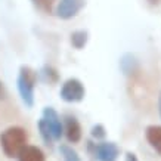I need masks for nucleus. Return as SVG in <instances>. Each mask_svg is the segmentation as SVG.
Here are the masks:
<instances>
[{
  "mask_svg": "<svg viewBox=\"0 0 161 161\" xmlns=\"http://www.w3.org/2000/svg\"><path fill=\"white\" fill-rule=\"evenodd\" d=\"M18 161H46V157L39 147L27 145L18 157Z\"/></svg>",
  "mask_w": 161,
  "mask_h": 161,
  "instance_id": "10",
  "label": "nucleus"
},
{
  "mask_svg": "<svg viewBox=\"0 0 161 161\" xmlns=\"http://www.w3.org/2000/svg\"><path fill=\"white\" fill-rule=\"evenodd\" d=\"M31 3H33V6H34L36 9H39L40 12L52 14L56 0H31Z\"/></svg>",
  "mask_w": 161,
  "mask_h": 161,
  "instance_id": "14",
  "label": "nucleus"
},
{
  "mask_svg": "<svg viewBox=\"0 0 161 161\" xmlns=\"http://www.w3.org/2000/svg\"><path fill=\"white\" fill-rule=\"evenodd\" d=\"M158 109H160V115H161V92H160V96H158Z\"/></svg>",
  "mask_w": 161,
  "mask_h": 161,
  "instance_id": "19",
  "label": "nucleus"
},
{
  "mask_svg": "<svg viewBox=\"0 0 161 161\" xmlns=\"http://www.w3.org/2000/svg\"><path fill=\"white\" fill-rule=\"evenodd\" d=\"M148 2H149L151 5H158V3H160L161 0H148Z\"/></svg>",
  "mask_w": 161,
  "mask_h": 161,
  "instance_id": "20",
  "label": "nucleus"
},
{
  "mask_svg": "<svg viewBox=\"0 0 161 161\" xmlns=\"http://www.w3.org/2000/svg\"><path fill=\"white\" fill-rule=\"evenodd\" d=\"M37 74L40 80L46 84H56L59 81V73L52 65H44Z\"/></svg>",
  "mask_w": 161,
  "mask_h": 161,
  "instance_id": "11",
  "label": "nucleus"
},
{
  "mask_svg": "<svg viewBox=\"0 0 161 161\" xmlns=\"http://www.w3.org/2000/svg\"><path fill=\"white\" fill-rule=\"evenodd\" d=\"M69 40H71V44H73L74 49L81 50L89 42V31L87 30H75L71 33Z\"/></svg>",
  "mask_w": 161,
  "mask_h": 161,
  "instance_id": "12",
  "label": "nucleus"
},
{
  "mask_svg": "<svg viewBox=\"0 0 161 161\" xmlns=\"http://www.w3.org/2000/svg\"><path fill=\"white\" fill-rule=\"evenodd\" d=\"M27 132L22 127H8L0 133V148L8 158H18L27 147Z\"/></svg>",
  "mask_w": 161,
  "mask_h": 161,
  "instance_id": "1",
  "label": "nucleus"
},
{
  "mask_svg": "<svg viewBox=\"0 0 161 161\" xmlns=\"http://www.w3.org/2000/svg\"><path fill=\"white\" fill-rule=\"evenodd\" d=\"M59 96L64 102L68 103H74V102H81L86 96V89H84V84L78 80V78H68L65 80L61 87V92H59Z\"/></svg>",
  "mask_w": 161,
  "mask_h": 161,
  "instance_id": "4",
  "label": "nucleus"
},
{
  "mask_svg": "<svg viewBox=\"0 0 161 161\" xmlns=\"http://www.w3.org/2000/svg\"><path fill=\"white\" fill-rule=\"evenodd\" d=\"M90 136L93 139H96V141H102L105 139L107 136V130H105V127L102 124H95V126L90 129Z\"/></svg>",
  "mask_w": 161,
  "mask_h": 161,
  "instance_id": "16",
  "label": "nucleus"
},
{
  "mask_svg": "<svg viewBox=\"0 0 161 161\" xmlns=\"http://www.w3.org/2000/svg\"><path fill=\"white\" fill-rule=\"evenodd\" d=\"M39 74L37 71L28 67V65H21L18 78H16V87L19 92L21 101L24 102L27 108H33L34 105V87L37 83Z\"/></svg>",
  "mask_w": 161,
  "mask_h": 161,
  "instance_id": "2",
  "label": "nucleus"
},
{
  "mask_svg": "<svg viewBox=\"0 0 161 161\" xmlns=\"http://www.w3.org/2000/svg\"><path fill=\"white\" fill-rule=\"evenodd\" d=\"M126 161H139L137 157L133 154V152H127L126 154Z\"/></svg>",
  "mask_w": 161,
  "mask_h": 161,
  "instance_id": "18",
  "label": "nucleus"
},
{
  "mask_svg": "<svg viewBox=\"0 0 161 161\" xmlns=\"http://www.w3.org/2000/svg\"><path fill=\"white\" fill-rule=\"evenodd\" d=\"M37 129H39V133H40V136H42V139H43L44 143H46L47 147H52L53 142H55V137H53L49 126H47V123L44 121L43 117L40 118L39 123H37Z\"/></svg>",
  "mask_w": 161,
  "mask_h": 161,
  "instance_id": "13",
  "label": "nucleus"
},
{
  "mask_svg": "<svg viewBox=\"0 0 161 161\" xmlns=\"http://www.w3.org/2000/svg\"><path fill=\"white\" fill-rule=\"evenodd\" d=\"M6 96H8V90H6L3 81H0V101H3Z\"/></svg>",
  "mask_w": 161,
  "mask_h": 161,
  "instance_id": "17",
  "label": "nucleus"
},
{
  "mask_svg": "<svg viewBox=\"0 0 161 161\" xmlns=\"http://www.w3.org/2000/svg\"><path fill=\"white\" fill-rule=\"evenodd\" d=\"M43 118H44V121L47 123V126H49L50 132L53 135L55 141H59L64 133V121L61 120L59 114L55 111V108L46 107V108H43Z\"/></svg>",
  "mask_w": 161,
  "mask_h": 161,
  "instance_id": "6",
  "label": "nucleus"
},
{
  "mask_svg": "<svg viewBox=\"0 0 161 161\" xmlns=\"http://www.w3.org/2000/svg\"><path fill=\"white\" fill-rule=\"evenodd\" d=\"M86 6V0H59L55 14L61 19H71Z\"/></svg>",
  "mask_w": 161,
  "mask_h": 161,
  "instance_id": "5",
  "label": "nucleus"
},
{
  "mask_svg": "<svg viewBox=\"0 0 161 161\" xmlns=\"http://www.w3.org/2000/svg\"><path fill=\"white\" fill-rule=\"evenodd\" d=\"M64 132L69 143H77L81 139V126L77 118L71 114L64 115Z\"/></svg>",
  "mask_w": 161,
  "mask_h": 161,
  "instance_id": "7",
  "label": "nucleus"
},
{
  "mask_svg": "<svg viewBox=\"0 0 161 161\" xmlns=\"http://www.w3.org/2000/svg\"><path fill=\"white\" fill-rule=\"evenodd\" d=\"M59 152H61L64 161H81L80 155L71 147H68V145H61L59 147Z\"/></svg>",
  "mask_w": 161,
  "mask_h": 161,
  "instance_id": "15",
  "label": "nucleus"
},
{
  "mask_svg": "<svg viewBox=\"0 0 161 161\" xmlns=\"http://www.w3.org/2000/svg\"><path fill=\"white\" fill-rule=\"evenodd\" d=\"M145 137L148 143L155 149V152L161 155V126H157V124L148 126L145 130Z\"/></svg>",
  "mask_w": 161,
  "mask_h": 161,
  "instance_id": "9",
  "label": "nucleus"
},
{
  "mask_svg": "<svg viewBox=\"0 0 161 161\" xmlns=\"http://www.w3.org/2000/svg\"><path fill=\"white\" fill-rule=\"evenodd\" d=\"M87 151L98 161H117L118 155H120V148L115 142L93 143L92 141H89Z\"/></svg>",
  "mask_w": 161,
  "mask_h": 161,
  "instance_id": "3",
  "label": "nucleus"
},
{
  "mask_svg": "<svg viewBox=\"0 0 161 161\" xmlns=\"http://www.w3.org/2000/svg\"><path fill=\"white\" fill-rule=\"evenodd\" d=\"M118 65H120L121 73L124 74V75H127V77L133 75V74L139 69V61H137L136 56H135L133 53H130V52H127V53H123L121 55Z\"/></svg>",
  "mask_w": 161,
  "mask_h": 161,
  "instance_id": "8",
  "label": "nucleus"
}]
</instances>
